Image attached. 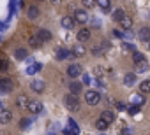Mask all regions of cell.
I'll return each mask as SVG.
<instances>
[{
	"label": "cell",
	"instance_id": "6da1fadb",
	"mask_svg": "<svg viewBox=\"0 0 150 135\" xmlns=\"http://www.w3.org/2000/svg\"><path fill=\"white\" fill-rule=\"evenodd\" d=\"M64 105H65L67 111H71V112L80 111V100H78V95H72V93L65 95V97H64Z\"/></svg>",
	"mask_w": 150,
	"mask_h": 135
},
{
	"label": "cell",
	"instance_id": "7a4b0ae2",
	"mask_svg": "<svg viewBox=\"0 0 150 135\" xmlns=\"http://www.w3.org/2000/svg\"><path fill=\"white\" fill-rule=\"evenodd\" d=\"M85 102H87L88 105H97V104L101 102V93L96 91V90H88V91L85 93Z\"/></svg>",
	"mask_w": 150,
	"mask_h": 135
},
{
	"label": "cell",
	"instance_id": "3957f363",
	"mask_svg": "<svg viewBox=\"0 0 150 135\" xmlns=\"http://www.w3.org/2000/svg\"><path fill=\"white\" fill-rule=\"evenodd\" d=\"M14 90V81L9 77H2L0 79V93H11Z\"/></svg>",
	"mask_w": 150,
	"mask_h": 135
},
{
	"label": "cell",
	"instance_id": "277c9868",
	"mask_svg": "<svg viewBox=\"0 0 150 135\" xmlns=\"http://www.w3.org/2000/svg\"><path fill=\"white\" fill-rule=\"evenodd\" d=\"M81 74H83L81 65H78V63H71V65L67 67V76H69L71 79H76V77L81 76Z\"/></svg>",
	"mask_w": 150,
	"mask_h": 135
},
{
	"label": "cell",
	"instance_id": "5b68a950",
	"mask_svg": "<svg viewBox=\"0 0 150 135\" xmlns=\"http://www.w3.org/2000/svg\"><path fill=\"white\" fill-rule=\"evenodd\" d=\"M74 21L76 23H80V25H85L87 21H88V13L85 11V9H76L74 11Z\"/></svg>",
	"mask_w": 150,
	"mask_h": 135
},
{
	"label": "cell",
	"instance_id": "8992f818",
	"mask_svg": "<svg viewBox=\"0 0 150 135\" xmlns=\"http://www.w3.org/2000/svg\"><path fill=\"white\" fill-rule=\"evenodd\" d=\"M42 109H44V107H42V104H41L39 100H28L27 111H30L32 114H35V116H37V114H41V112H42Z\"/></svg>",
	"mask_w": 150,
	"mask_h": 135
},
{
	"label": "cell",
	"instance_id": "52a82bcc",
	"mask_svg": "<svg viewBox=\"0 0 150 135\" xmlns=\"http://www.w3.org/2000/svg\"><path fill=\"white\" fill-rule=\"evenodd\" d=\"M35 37H37L41 42H48V40H51V32L46 30V28H39V30L35 32Z\"/></svg>",
	"mask_w": 150,
	"mask_h": 135
},
{
	"label": "cell",
	"instance_id": "ba28073f",
	"mask_svg": "<svg viewBox=\"0 0 150 135\" xmlns=\"http://www.w3.org/2000/svg\"><path fill=\"white\" fill-rule=\"evenodd\" d=\"M71 56H72V53H71L69 49H65V47H58V49L55 51V58H57L58 61L67 60V58H71Z\"/></svg>",
	"mask_w": 150,
	"mask_h": 135
},
{
	"label": "cell",
	"instance_id": "9c48e42d",
	"mask_svg": "<svg viewBox=\"0 0 150 135\" xmlns=\"http://www.w3.org/2000/svg\"><path fill=\"white\" fill-rule=\"evenodd\" d=\"M44 88H46V84H44V81H41V79H34V81L30 83V90L35 91V93H42Z\"/></svg>",
	"mask_w": 150,
	"mask_h": 135
},
{
	"label": "cell",
	"instance_id": "30bf717a",
	"mask_svg": "<svg viewBox=\"0 0 150 135\" xmlns=\"http://www.w3.org/2000/svg\"><path fill=\"white\" fill-rule=\"evenodd\" d=\"M42 70V63H39V61H35V63H30L27 69H25V72L28 74V76H34V74H37V72H41Z\"/></svg>",
	"mask_w": 150,
	"mask_h": 135
},
{
	"label": "cell",
	"instance_id": "8fae6325",
	"mask_svg": "<svg viewBox=\"0 0 150 135\" xmlns=\"http://www.w3.org/2000/svg\"><path fill=\"white\" fill-rule=\"evenodd\" d=\"M13 119V112L9 111V109H0V123H2V125H7L9 121Z\"/></svg>",
	"mask_w": 150,
	"mask_h": 135
},
{
	"label": "cell",
	"instance_id": "7c38bea8",
	"mask_svg": "<svg viewBox=\"0 0 150 135\" xmlns=\"http://www.w3.org/2000/svg\"><path fill=\"white\" fill-rule=\"evenodd\" d=\"M81 90H83V83H78V81H71L69 83V91L72 95H80Z\"/></svg>",
	"mask_w": 150,
	"mask_h": 135
},
{
	"label": "cell",
	"instance_id": "4fadbf2b",
	"mask_svg": "<svg viewBox=\"0 0 150 135\" xmlns=\"http://www.w3.org/2000/svg\"><path fill=\"white\" fill-rule=\"evenodd\" d=\"M60 25H62V28H65V30H72L74 25H76V21H74V18H71V16H64L62 21H60Z\"/></svg>",
	"mask_w": 150,
	"mask_h": 135
},
{
	"label": "cell",
	"instance_id": "5bb4252c",
	"mask_svg": "<svg viewBox=\"0 0 150 135\" xmlns=\"http://www.w3.org/2000/svg\"><path fill=\"white\" fill-rule=\"evenodd\" d=\"M27 105H28V97L27 95H20V97H16V107L18 109H21V111H27Z\"/></svg>",
	"mask_w": 150,
	"mask_h": 135
},
{
	"label": "cell",
	"instance_id": "9a60e30c",
	"mask_svg": "<svg viewBox=\"0 0 150 135\" xmlns=\"http://www.w3.org/2000/svg\"><path fill=\"white\" fill-rule=\"evenodd\" d=\"M76 39H78V42H87V40L90 39V30H88V28H81V30L78 32Z\"/></svg>",
	"mask_w": 150,
	"mask_h": 135
},
{
	"label": "cell",
	"instance_id": "2e32d148",
	"mask_svg": "<svg viewBox=\"0 0 150 135\" xmlns=\"http://www.w3.org/2000/svg\"><path fill=\"white\" fill-rule=\"evenodd\" d=\"M71 53H72V56H85V46L81 42H78L76 46L71 49Z\"/></svg>",
	"mask_w": 150,
	"mask_h": 135
},
{
	"label": "cell",
	"instance_id": "e0dca14e",
	"mask_svg": "<svg viewBox=\"0 0 150 135\" xmlns=\"http://www.w3.org/2000/svg\"><path fill=\"white\" fill-rule=\"evenodd\" d=\"M101 119H104L108 125H113V121H115V112H113V111H103Z\"/></svg>",
	"mask_w": 150,
	"mask_h": 135
},
{
	"label": "cell",
	"instance_id": "ac0fdd59",
	"mask_svg": "<svg viewBox=\"0 0 150 135\" xmlns=\"http://www.w3.org/2000/svg\"><path fill=\"white\" fill-rule=\"evenodd\" d=\"M138 37H139L141 42H148V40H150V28H148V26H143V28L139 30Z\"/></svg>",
	"mask_w": 150,
	"mask_h": 135
},
{
	"label": "cell",
	"instance_id": "d6986e66",
	"mask_svg": "<svg viewBox=\"0 0 150 135\" xmlns=\"http://www.w3.org/2000/svg\"><path fill=\"white\" fill-rule=\"evenodd\" d=\"M67 125H69V126H67V130H69L72 135H80V126L76 125V121H74V119H71V118H69Z\"/></svg>",
	"mask_w": 150,
	"mask_h": 135
},
{
	"label": "cell",
	"instance_id": "ffe728a7",
	"mask_svg": "<svg viewBox=\"0 0 150 135\" xmlns=\"http://www.w3.org/2000/svg\"><path fill=\"white\" fill-rule=\"evenodd\" d=\"M118 23H120V26H122L124 30H131V26H132V18H129V16L125 14Z\"/></svg>",
	"mask_w": 150,
	"mask_h": 135
},
{
	"label": "cell",
	"instance_id": "44dd1931",
	"mask_svg": "<svg viewBox=\"0 0 150 135\" xmlns=\"http://www.w3.org/2000/svg\"><path fill=\"white\" fill-rule=\"evenodd\" d=\"M14 56H16V60H27L28 58V51L25 49V47H18L16 51H14Z\"/></svg>",
	"mask_w": 150,
	"mask_h": 135
},
{
	"label": "cell",
	"instance_id": "7402d4cb",
	"mask_svg": "<svg viewBox=\"0 0 150 135\" xmlns=\"http://www.w3.org/2000/svg\"><path fill=\"white\" fill-rule=\"evenodd\" d=\"M27 16H28V19H35V18H39V9H37L35 6H30L28 11H27Z\"/></svg>",
	"mask_w": 150,
	"mask_h": 135
},
{
	"label": "cell",
	"instance_id": "603a6c76",
	"mask_svg": "<svg viewBox=\"0 0 150 135\" xmlns=\"http://www.w3.org/2000/svg\"><path fill=\"white\" fill-rule=\"evenodd\" d=\"M14 14H16V0H9V16H7V19H6V21L9 23V21H11V18H13Z\"/></svg>",
	"mask_w": 150,
	"mask_h": 135
},
{
	"label": "cell",
	"instance_id": "cb8c5ba5",
	"mask_svg": "<svg viewBox=\"0 0 150 135\" xmlns=\"http://www.w3.org/2000/svg\"><path fill=\"white\" fill-rule=\"evenodd\" d=\"M139 93H150V79H145L139 83Z\"/></svg>",
	"mask_w": 150,
	"mask_h": 135
},
{
	"label": "cell",
	"instance_id": "d4e9b609",
	"mask_svg": "<svg viewBox=\"0 0 150 135\" xmlns=\"http://www.w3.org/2000/svg\"><path fill=\"white\" fill-rule=\"evenodd\" d=\"M96 4L104 11V13H108L110 11V6H111V2H110V0H96Z\"/></svg>",
	"mask_w": 150,
	"mask_h": 135
},
{
	"label": "cell",
	"instance_id": "484cf974",
	"mask_svg": "<svg viewBox=\"0 0 150 135\" xmlns=\"http://www.w3.org/2000/svg\"><path fill=\"white\" fill-rule=\"evenodd\" d=\"M134 83H136V76H134L132 72L125 74V77H124V84H127V86H132Z\"/></svg>",
	"mask_w": 150,
	"mask_h": 135
},
{
	"label": "cell",
	"instance_id": "4316f807",
	"mask_svg": "<svg viewBox=\"0 0 150 135\" xmlns=\"http://www.w3.org/2000/svg\"><path fill=\"white\" fill-rule=\"evenodd\" d=\"M131 102H132V105H143L145 104V97H141V95H132V98H131Z\"/></svg>",
	"mask_w": 150,
	"mask_h": 135
},
{
	"label": "cell",
	"instance_id": "83f0119b",
	"mask_svg": "<svg viewBox=\"0 0 150 135\" xmlns=\"http://www.w3.org/2000/svg\"><path fill=\"white\" fill-rule=\"evenodd\" d=\"M9 70V60L0 56V72H7Z\"/></svg>",
	"mask_w": 150,
	"mask_h": 135
},
{
	"label": "cell",
	"instance_id": "f1b7e54d",
	"mask_svg": "<svg viewBox=\"0 0 150 135\" xmlns=\"http://www.w3.org/2000/svg\"><path fill=\"white\" fill-rule=\"evenodd\" d=\"M146 70H148V63H146V60L136 63V72H146Z\"/></svg>",
	"mask_w": 150,
	"mask_h": 135
},
{
	"label": "cell",
	"instance_id": "f546056e",
	"mask_svg": "<svg viewBox=\"0 0 150 135\" xmlns=\"http://www.w3.org/2000/svg\"><path fill=\"white\" fill-rule=\"evenodd\" d=\"M30 125H32V119H27V118L20 119V128H21V130H28Z\"/></svg>",
	"mask_w": 150,
	"mask_h": 135
},
{
	"label": "cell",
	"instance_id": "4dcf8cb0",
	"mask_svg": "<svg viewBox=\"0 0 150 135\" xmlns=\"http://www.w3.org/2000/svg\"><path fill=\"white\" fill-rule=\"evenodd\" d=\"M96 126H97V130H101V132H104V130H106V128H108L110 125H108V123H106L104 119H101V118H99V119L96 121Z\"/></svg>",
	"mask_w": 150,
	"mask_h": 135
},
{
	"label": "cell",
	"instance_id": "1f68e13d",
	"mask_svg": "<svg viewBox=\"0 0 150 135\" xmlns=\"http://www.w3.org/2000/svg\"><path fill=\"white\" fill-rule=\"evenodd\" d=\"M124 16H125V13H124L122 9H115V11H113V19H115V21H120Z\"/></svg>",
	"mask_w": 150,
	"mask_h": 135
},
{
	"label": "cell",
	"instance_id": "d6a6232c",
	"mask_svg": "<svg viewBox=\"0 0 150 135\" xmlns=\"http://www.w3.org/2000/svg\"><path fill=\"white\" fill-rule=\"evenodd\" d=\"M132 60H134V63H139L145 60V54H141L139 51H132Z\"/></svg>",
	"mask_w": 150,
	"mask_h": 135
},
{
	"label": "cell",
	"instance_id": "836d02e7",
	"mask_svg": "<svg viewBox=\"0 0 150 135\" xmlns=\"http://www.w3.org/2000/svg\"><path fill=\"white\" fill-rule=\"evenodd\" d=\"M139 111H141V107H139V105H131V107H127V112H129L131 116H136Z\"/></svg>",
	"mask_w": 150,
	"mask_h": 135
},
{
	"label": "cell",
	"instance_id": "e575fe53",
	"mask_svg": "<svg viewBox=\"0 0 150 135\" xmlns=\"http://www.w3.org/2000/svg\"><path fill=\"white\" fill-rule=\"evenodd\" d=\"M81 4H83L85 9H92L96 6V0H81Z\"/></svg>",
	"mask_w": 150,
	"mask_h": 135
},
{
	"label": "cell",
	"instance_id": "d590c367",
	"mask_svg": "<svg viewBox=\"0 0 150 135\" xmlns=\"http://www.w3.org/2000/svg\"><path fill=\"white\" fill-rule=\"evenodd\" d=\"M41 44H42V42H41L37 37H30V46H32V47L37 49V47H41Z\"/></svg>",
	"mask_w": 150,
	"mask_h": 135
},
{
	"label": "cell",
	"instance_id": "8d00e7d4",
	"mask_svg": "<svg viewBox=\"0 0 150 135\" xmlns=\"http://www.w3.org/2000/svg\"><path fill=\"white\" fill-rule=\"evenodd\" d=\"M122 47H124L125 51H136V49H134V46H132V44H129V42H124V44H122Z\"/></svg>",
	"mask_w": 150,
	"mask_h": 135
},
{
	"label": "cell",
	"instance_id": "74e56055",
	"mask_svg": "<svg viewBox=\"0 0 150 135\" xmlns=\"http://www.w3.org/2000/svg\"><path fill=\"white\" fill-rule=\"evenodd\" d=\"M113 35H115V37H118V39H124V33H122L120 30H113Z\"/></svg>",
	"mask_w": 150,
	"mask_h": 135
},
{
	"label": "cell",
	"instance_id": "f35d334b",
	"mask_svg": "<svg viewBox=\"0 0 150 135\" xmlns=\"http://www.w3.org/2000/svg\"><path fill=\"white\" fill-rule=\"evenodd\" d=\"M83 83H85V84H92V83H90V76H88V74H83Z\"/></svg>",
	"mask_w": 150,
	"mask_h": 135
},
{
	"label": "cell",
	"instance_id": "ab89813d",
	"mask_svg": "<svg viewBox=\"0 0 150 135\" xmlns=\"http://www.w3.org/2000/svg\"><path fill=\"white\" fill-rule=\"evenodd\" d=\"M7 26H9V23H7V21H0V30H6Z\"/></svg>",
	"mask_w": 150,
	"mask_h": 135
},
{
	"label": "cell",
	"instance_id": "60d3db41",
	"mask_svg": "<svg viewBox=\"0 0 150 135\" xmlns=\"http://www.w3.org/2000/svg\"><path fill=\"white\" fill-rule=\"evenodd\" d=\"M92 25H94V28H101V21H97V19H92Z\"/></svg>",
	"mask_w": 150,
	"mask_h": 135
},
{
	"label": "cell",
	"instance_id": "b9f144b4",
	"mask_svg": "<svg viewBox=\"0 0 150 135\" xmlns=\"http://www.w3.org/2000/svg\"><path fill=\"white\" fill-rule=\"evenodd\" d=\"M16 6H18L20 9H23V7H25V2H23V0H20V2H16Z\"/></svg>",
	"mask_w": 150,
	"mask_h": 135
},
{
	"label": "cell",
	"instance_id": "7bdbcfd3",
	"mask_svg": "<svg viewBox=\"0 0 150 135\" xmlns=\"http://www.w3.org/2000/svg\"><path fill=\"white\" fill-rule=\"evenodd\" d=\"M117 109H118V111H125V105H124V104H117Z\"/></svg>",
	"mask_w": 150,
	"mask_h": 135
},
{
	"label": "cell",
	"instance_id": "ee69618b",
	"mask_svg": "<svg viewBox=\"0 0 150 135\" xmlns=\"http://www.w3.org/2000/svg\"><path fill=\"white\" fill-rule=\"evenodd\" d=\"M96 74H97V76H103V70H101V67H97V69H96Z\"/></svg>",
	"mask_w": 150,
	"mask_h": 135
},
{
	"label": "cell",
	"instance_id": "f6af8a7d",
	"mask_svg": "<svg viewBox=\"0 0 150 135\" xmlns=\"http://www.w3.org/2000/svg\"><path fill=\"white\" fill-rule=\"evenodd\" d=\"M50 2H51V4H53V6H58V4H60V2H62V0H50Z\"/></svg>",
	"mask_w": 150,
	"mask_h": 135
},
{
	"label": "cell",
	"instance_id": "bcb514c9",
	"mask_svg": "<svg viewBox=\"0 0 150 135\" xmlns=\"http://www.w3.org/2000/svg\"><path fill=\"white\" fill-rule=\"evenodd\" d=\"M122 135H131V132L129 130H122Z\"/></svg>",
	"mask_w": 150,
	"mask_h": 135
},
{
	"label": "cell",
	"instance_id": "7dc6e473",
	"mask_svg": "<svg viewBox=\"0 0 150 135\" xmlns=\"http://www.w3.org/2000/svg\"><path fill=\"white\" fill-rule=\"evenodd\" d=\"M64 135H72V133H71V132H69V130L65 128V130H64Z\"/></svg>",
	"mask_w": 150,
	"mask_h": 135
},
{
	"label": "cell",
	"instance_id": "c3c4849f",
	"mask_svg": "<svg viewBox=\"0 0 150 135\" xmlns=\"http://www.w3.org/2000/svg\"><path fill=\"white\" fill-rule=\"evenodd\" d=\"M48 135H55V133H53V132H50V133H48Z\"/></svg>",
	"mask_w": 150,
	"mask_h": 135
},
{
	"label": "cell",
	"instance_id": "681fc988",
	"mask_svg": "<svg viewBox=\"0 0 150 135\" xmlns=\"http://www.w3.org/2000/svg\"><path fill=\"white\" fill-rule=\"evenodd\" d=\"M0 42H2V37H0Z\"/></svg>",
	"mask_w": 150,
	"mask_h": 135
},
{
	"label": "cell",
	"instance_id": "f907efd6",
	"mask_svg": "<svg viewBox=\"0 0 150 135\" xmlns=\"http://www.w3.org/2000/svg\"><path fill=\"white\" fill-rule=\"evenodd\" d=\"M99 135H104V133H99Z\"/></svg>",
	"mask_w": 150,
	"mask_h": 135
}]
</instances>
